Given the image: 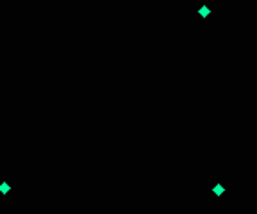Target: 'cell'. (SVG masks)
<instances>
[{
    "label": "cell",
    "instance_id": "obj_3",
    "mask_svg": "<svg viewBox=\"0 0 257 214\" xmlns=\"http://www.w3.org/2000/svg\"><path fill=\"white\" fill-rule=\"evenodd\" d=\"M9 189H11V186H9L7 182H2V184H0V193H2V195H7Z\"/></svg>",
    "mask_w": 257,
    "mask_h": 214
},
{
    "label": "cell",
    "instance_id": "obj_2",
    "mask_svg": "<svg viewBox=\"0 0 257 214\" xmlns=\"http://www.w3.org/2000/svg\"><path fill=\"white\" fill-rule=\"evenodd\" d=\"M198 14H200V16H204V18H205V16H209V14H211V9H209V7H205V5H204V7H200V9H198Z\"/></svg>",
    "mask_w": 257,
    "mask_h": 214
},
{
    "label": "cell",
    "instance_id": "obj_1",
    "mask_svg": "<svg viewBox=\"0 0 257 214\" xmlns=\"http://www.w3.org/2000/svg\"><path fill=\"white\" fill-rule=\"evenodd\" d=\"M223 191H225V188H223L222 184H216V186L213 188V193H214L216 196H222V195H223Z\"/></svg>",
    "mask_w": 257,
    "mask_h": 214
}]
</instances>
